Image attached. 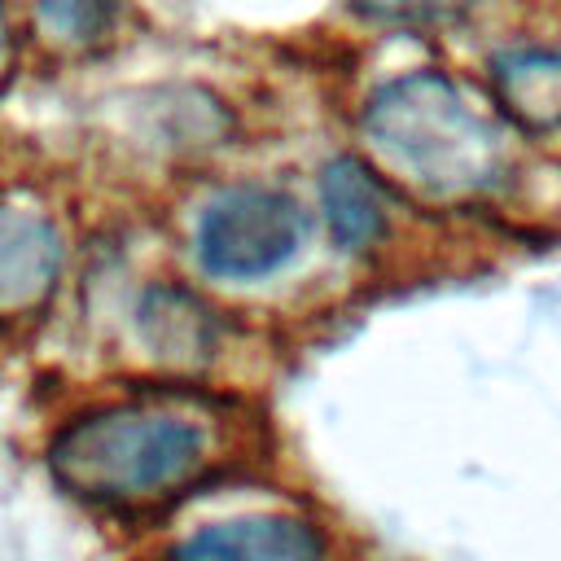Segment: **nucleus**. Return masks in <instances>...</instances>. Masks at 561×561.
I'll return each instance as SVG.
<instances>
[{
  "label": "nucleus",
  "mask_w": 561,
  "mask_h": 561,
  "mask_svg": "<svg viewBox=\"0 0 561 561\" xmlns=\"http://www.w3.org/2000/svg\"><path fill=\"white\" fill-rule=\"evenodd\" d=\"M224 421L193 394H140L92 408L48 443L53 478L96 508H149L210 473Z\"/></svg>",
  "instance_id": "1"
},
{
  "label": "nucleus",
  "mask_w": 561,
  "mask_h": 561,
  "mask_svg": "<svg viewBox=\"0 0 561 561\" xmlns=\"http://www.w3.org/2000/svg\"><path fill=\"white\" fill-rule=\"evenodd\" d=\"M364 136L390 171L425 193H478L504 171L500 131L438 70L381 83L364 105Z\"/></svg>",
  "instance_id": "2"
},
{
  "label": "nucleus",
  "mask_w": 561,
  "mask_h": 561,
  "mask_svg": "<svg viewBox=\"0 0 561 561\" xmlns=\"http://www.w3.org/2000/svg\"><path fill=\"white\" fill-rule=\"evenodd\" d=\"M302 241V206L267 184L219 193L197 219V259L210 276L259 280L294 259Z\"/></svg>",
  "instance_id": "3"
},
{
  "label": "nucleus",
  "mask_w": 561,
  "mask_h": 561,
  "mask_svg": "<svg viewBox=\"0 0 561 561\" xmlns=\"http://www.w3.org/2000/svg\"><path fill=\"white\" fill-rule=\"evenodd\" d=\"M61 276V232L44 210L0 202V320L31 316Z\"/></svg>",
  "instance_id": "4"
},
{
  "label": "nucleus",
  "mask_w": 561,
  "mask_h": 561,
  "mask_svg": "<svg viewBox=\"0 0 561 561\" xmlns=\"http://www.w3.org/2000/svg\"><path fill=\"white\" fill-rule=\"evenodd\" d=\"M171 561H324V535L307 517L245 513L193 530L171 548Z\"/></svg>",
  "instance_id": "5"
},
{
  "label": "nucleus",
  "mask_w": 561,
  "mask_h": 561,
  "mask_svg": "<svg viewBox=\"0 0 561 561\" xmlns=\"http://www.w3.org/2000/svg\"><path fill=\"white\" fill-rule=\"evenodd\" d=\"M491 88L504 114L526 131L561 127V53L552 48H513L491 66Z\"/></svg>",
  "instance_id": "6"
},
{
  "label": "nucleus",
  "mask_w": 561,
  "mask_h": 561,
  "mask_svg": "<svg viewBox=\"0 0 561 561\" xmlns=\"http://www.w3.org/2000/svg\"><path fill=\"white\" fill-rule=\"evenodd\" d=\"M320 206H324L333 241L346 254H359V250L377 245V237L386 232V193H381L377 175L355 158H333L324 167Z\"/></svg>",
  "instance_id": "7"
},
{
  "label": "nucleus",
  "mask_w": 561,
  "mask_h": 561,
  "mask_svg": "<svg viewBox=\"0 0 561 561\" xmlns=\"http://www.w3.org/2000/svg\"><path fill=\"white\" fill-rule=\"evenodd\" d=\"M140 333L149 342L153 355L162 359H202L210 346H215V320L210 311L184 294V289H171V285H153L140 302Z\"/></svg>",
  "instance_id": "8"
},
{
  "label": "nucleus",
  "mask_w": 561,
  "mask_h": 561,
  "mask_svg": "<svg viewBox=\"0 0 561 561\" xmlns=\"http://www.w3.org/2000/svg\"><path fill=\"white\" fill-rule=\"evenodd\" d=\"M118 0H39V22L66 44H92L110 31Z\"/></svg>",
  "instance_id": "9"
},
{
  "label": "nucleus",
  "mask_w": 561,
  "mask_h": 561,
  "mask_svg": "<svg viewBox=\"0 0 561 561\" xmlns=\"http://www.w3.org/2000/svg\"><path fill=\"white\" fill-rule=\"evenodd\" d=\"M355 9L381 26H403V31H425V26H447L460 13L473 9V0H355Z\"/></svg>",
  "instance_id": "10"
},
{
  "label": "nucleus",
  "mask_w": 561,
  "mask_h": 561,
  "mask_svg": "<svg viewBox=\"0 0 561 561\" xmlns=\"http://www.w3.org/2000/svg\"><path fill=\"white\" fill-rule=\"evenodd\" d=\"M0 48H4V13H0Z\"/></svg>",
  "instance_id": "11"
}]
</instances>
